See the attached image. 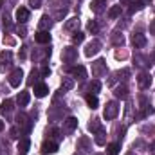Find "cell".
<instances>
[{"label": "cell", "mask_w": 155, "mask_h": 155, "mask_svg": "<svg viewBox=\"0 0 155 155\" xmlns=\"http://www.w3.org/2000/svg\"><path fill=\"white\" fill-rule=\"evenodd\" d=\"M88 88H90V92H94V94H96V92H99V88H101V83H99L97 79H94V81L90 83V87H88Z\"/></svg>", "instance_id": "obj_27"}, {"label": "cell", "mask_w": 155, "mask_h": 155, "mask_svg": "<svg viewBox=\"0 0 155 155\" xmlns=\"http://www.w3.org/2000/svg\"><path fill=\"white\" fill-rule=\"evenodd\" d=\"M96 144H99V146H103V144H105V132H103L101 128L96 132Z\"/></svg>", "instance_id": "obj_25"}, {"label": "cell", "mask_w": 155, "mask_h": 155, "mask_svg": "<svg viewBox=\"0 0 155 155\" xmlns=\"http://www.w3.org/2000/svg\"><path fill=\"white\" fill-rule=\"evenodd\" d=\"M128 155H135V153H128Z\"/></svg>", "instance_id": "obj_40"}, {"label": "cell", "mask_w": 155, "mask_h": 155, "mask_svg": "<svg viewBox=\"0 0 155 155\" xmlns=\"http://www.w3.org/2000/svg\"><path fill=\"white\" fill-rule=\"evenodd\" d=\"M29 146H31V141L29 139H20L18 141V152L20 153H25L29 150Z\"/></svg>", "instance_id": "obj_23"}, {"label": "cell", "mask_w": 155, "mask_h": 155, "mask_svg": "<svg viewBox=\"0 0 155 155\" xmlns=\"http://www.w3.org/2000/svg\"><path fill=\"white\" fill-rule=\"evenodd\" d=\"M83 40H85V35H83V33H79V31H76V33H74V36H72V41H74V43H81Z\"/></svg>", "instance_id": "obj_29"}, {"label": "cell", "mask_w": 155, "mask_h": 155, "mask_svg": "<svg viewBox=\"0 0 155 155\" xmlns=\"http://www.w3.org/2000/svg\"><path fill=\"white\" fill-rule=\"evenodd\" d=\"M137 83H139L141 88H150L152 87V76L146 74V72H143V74H139V78H137Z\"/></svg>", "instance_id": "obj_7"}, {"label": "cell", "mask_w": 155, "mask_h": 155, "mask_svg": "<svg viewBox=\"0 0 155 155\" xmlns=\"http://www.w3.org/2000/svg\"><path fill=\"white\" fill-rule=\"evenodd\" d=\"M132 2H134V0H121V4H119V5H121V7H123V5H130Z\"/></svg>", "instance_id": "obj_35"}, {"label": "cell", "mask_w": 155, "mask_h": 155, "mask_svg": "<svg viewBox=\"0 0 155 155\" xmlns=\"http://www.w3.org/2000/svg\"><path fill=\"white\" fill-rule=\"evenodd\" d=\"M22 155H25V153H22Z\"/></svg>", "instance_id": "obj_41"}, {"label": "cell", "mask_w": 155, "mask_h": 155, "mask_svg": "<svg viewBox=\"0 0 155 155\" xmlns=\"http://www.w3.org/2000/svg\"><path fill=\"white\" fill-rule=\"evenodd\" d=\"M112 41H114L116 45H123V43H124V38H123V35H119V33H116V35L112 36Z\"/></svg>", "instance_id": "obj_30"}, {"label": "cell", "mask_w": 155, "mask_h": 155, "mask_svg": "<svg viewBox=\"0 0 155 155\" xmlns=\"http://www.w3.org/2000/svg\"><path fill=\"white\" fill-rule=\"evenodd\" d=\"M40 4H41V0H29V5H31L33 9H36V7H40Z\"/></svg>", "instance_id": "obj_33"}, {"label": "cell", "mask_w": 155, "mask_h": 155, "mask_svg": "<svg viewBox=\"0 0 155 155\" xmlns=\"http://www.w3.org/2000/svg\"><path fill=\"white\" fill-rule=\"evenodd\" d=\"M5 58H7V60L11 58V52H9V51H7V52H2V60H5Z\"/></svg>", "instance_id": "obj_36"}, {"label": "cell", "mask_w": 155, "mask_h": 155, "mask_svg": "<svg viewBox=\"0 0 155 155\" xmlns=\"http://www.w3.org/2000/svg\"><path fill=\"white\" fill-rule=\"evenodd\" d=\"M72 87H74V81H72L71 78H65V79H63V90H71Z\"/></svg>", "instance_id": "obj_28"}, {"label": "cell", "mask_w": 155, "mask_h": 155, "mask_svg": "<svg viewBox=\"0 0 155 155\" xmlns=\"http://www.w3.org/2000/svg\"><path fill=\"white\" fill-rule=\"evenodd\" d=\"M105 72H107V63H105V60H97V61L92 63V76L99 78V76H103Z\"/></svg>", "instance_id": "obj_3"}, {"label": "cell", "mask_w": 155, "mask_h": 155, "mask_svg": "<svg viewBox=\"0 0 155 155\" xmlns=\"http://www.w3.org/2000/svg\"><path fill=\"white\" fill-rule=\"evenodd\" d=\"M47 94H49V87H47L45 83L35 85V96H36V97H45Z\"/></svg>", "instance_id": "obj_11"}, {"label": "cell", "mask_w": 155, "mask_h": 155, "mask_svg": "<svg viewBox=\"0 0 155 155\" xmlns=\"http://www.w3.org/2000/svg\"><path fill=\"white\" fill-rule=\"evenodd\" d=\"M35 40H36L38 43H49V41H51V35H49V31H38V33L35 35Z\"/></svg>", "instance_id": "obj_13"}, {"label": "cell", "mask_w": 155, "mask_h": 155, "mask_svg": "<svg viewBox=\"0 0 155 155\" xmlns=\"http://www.w3.org/2000/svg\"><path fill=\"white\" fill-rule=\"evenodd\" d=\"M78 27H79V18H78V16L71 18V20L65 24V31H74V29H78Z\"/></svg>", "instance_id": "obj_19"}, {"label": "cell", "mask_w": 155, "mask_h": 155, "mask_svg": "<svg viewBox=\"0 0 155 155\" xmlns=\"http://www.w3.org/2000/svg\"><path fill=\"white\" fill-rule=\"evenodd\" d=\"M121 11H123L121 5H112V7L108 9V18L114 20V18H117V16H121Z\"/></svg>", "instance_id": "obj_18"}, {"label": "cell", "mask_w": 155, "mask_h": 155, "mask_svg": "<svg viewBox=\"0 0 155 155\" xmlns=\"http://www.w3.org/2000/svg\"><path fill=\"white\" fill-rule=\"evenodd\" d=\"M29 99H31L29 92H20V94H18V97H16V103H18V107H27Z\"/></svg>", "instance_id": "obj_15"}, {"label": "cell", "mask_w": 155, "mask_h": 155, "mask_svg": "<svg viewBox=\"0 0 155 155\" xmlns=\"http://www.w3.org/2000/svg\"><path fill=\"white\" fill-rule=\"evenodd\" d=\"M144 7V4H143V0H134L132 4H130V13H135V11H141Z\"/></svg>", "instance_id": "obj_24"}, {"label": "cell", "mask_w": 155, "mask_h": 155, "mask_svg": "<svg viewBox=\"0 0 155 155\" xmlns=\"http://www.w3.org/2000/svg\"><path fill=\"white\" fill-rule=\"evenodd\" d=\"M69 72H71L74 78H78V79H85V78H87V71H85V67H81V65H78V67H71Z\"/></svg>", "instance_id": "obj_10"}, {"label": "cell", "mask_w": 155, "mask_h": 155, "mask_svg": "<svg viewBox=\"0 0 155 155\" xmlns=\"http://www.w3.org/2000/svg\"><path fill=\"white\" fill-rule=\"evenodd\" d=\"M40 74H41V78H47L49 74H51V69H49V67H41V71H40Z\"/></svg>", "instance_id": "obj_32"}, {"label": "cell", "mask_w": 155, "mask_h": 155, "mask_svg": "<svg viewBox=\"0 0 155 155\" xmlns=\"http://www.w3.org/2000/svg\"><path fill=\"white\" fill-rule=\"evenodd\" d=\"M119 152H121V144L119 143H112V144L107 146V155H119Z\"/></svg>", "instance_id": "obj_20"}, {"label": "cell", "mask_w": 155, "mask_h": 155, "mask_svg": "<svg viewBox=\"0 0 155 155\" xmlns=\"http://www.w3.org/2000/svg\"><path fill=\"white\" fill-rule=\"evenodd\" d=\"M99 49H101V41H99V40H92V41L85 47V56L92 58V56H96V54L99 52Z\"/></svg>", "instance_id": "obj_2"}, {"label": "cell", "mask_w": 155, "mask_h": 155, "mask_svg": "<svg viewBox=\"0 0 155 155\" xmlns=\"http://www.w3.org/2000/svg\"><path fill=\"white\" fill-rule=\"evenodd\" d=\"M150 35H155V20H152L150 24Z\"/></svg>", "instance_id": "obj_34"}, {"label": "cell", "mask_w": 155, "mask_h": 155, "mask_svg": "<svg viewBox=\"0 0 155 155\" xmlns=\"http://www.w3.org/2000/svg\"><path fill=\"white\" fill-rule=\"evenodd\" d=\"M153 58H155V51H153Z\"/></svg>", "instance_id": "obj_39"}, {"label": "cell", "mask_w": 155, "mask_h": 155, "mask_svg": "<svg viewBox=\"0 0 155 155\" xmlns=\"http://www.w3.org/2000/svg\"><path fill=\"white\" fill-rule=\"evenodd\" d=\"M0 130H4V123L2 121H0Z\"/></svg>", "instance_id": "obj_38"}, {"label": "cell", "mask_w": 155, "mask_h": 155, "mask_svg": "<svg viewBox=\"0 0 155 155\" xmlns=\"http://www.w3.org/2000/svg\"><path fill=\"white\" fill-rule=\"evenodd\" d=\"M117 114H119V105H117L116 101H108L107 107H105V110H103V117L107 121H112Z\"/></svg>", "instance_id": "obj_1"}, {"label": "cell", "mask_w": 155, "mask_h": 155, "mask_svg": "<svg viewBox=\"0 0 155 155\" xmlns=\"http://www.w3.org/2000/svg\"><path fill=\"white\" fill-rule=\"evenodd\" d=\"M58 152V144L56 143H52V141H45L43 144H41V153L47 155V153H56Z\"/></svg>", "instance_id": "obj_8"}, {"label": "cell", "mask_w": 155, "mask_h": 155, "mask_svg": "<svg viewBox=\"0 0 155 155\" xmlns=\"http://www.w3.org/2000/svg\"><path fill=\"white\" fill-rule=\"evenodd\" d=\"M114 96L116 97H121V99H124L126 96H128V88H126V85H119L114 88Z\"/></svg>", "instance_id": "obj_16"}, {"label": "cell", "mask_w": 155, "mask_h": 155, "mask_svg": "<svg viewBox=\"0 0 155 155\" xmlns=\"http://www.w3.org/2000/svg\"><path fill=\"white\" fill-rule=\"evenodd\" d=\"M132 43L135 47H144L146 45V36L141 35V33H135V35H132Z\"/></svg>", "instance_id": "obj_12"}, {"label": "cell", "mask_w": 155, "mask_h": 155, "mask_svg": "<svg viewBox=\"0 0 155 155\" xmlns=\"http://www.w3.org/2000/svg\"><path fill=\"white\" fill-rule=\"evenodd\" d=\"M11 110H13V101H11V99H5V101L0 105V112H2V114H11Z\"/></svg>", "instance_id": "obj_22"}, {"label": "cell", "mask_w": 155, "mask_h": 155, "mask_svg": "<svg viewBox=\"0 0 155 155\" xmlns=\"http://www.w3.org/2000/svg\"><path fill=\"white\" fill-rule=\"evenodd\" d=\"M90 9H92V13H96V15L103 13V11L107 9V0H92Z\"/></svg>", "instance_id": "obj_6"}, {"label": "cell", "mask_w": 155, "mask_h": 155, "mask_svg": "<svg viewBox=\"0 0 155 155\" xmlns=\"http://www.w3.org/2000/svg\"><path fill=\"white\" fill-rule=\"evenodd\" d=\"M61 58H63V61L72 63V61H76V58H78V51L74 47H65L61 51Z\"/></svg>", "instance_id": "obj_4"}, {"label": "cell", "mask_w": 155, "mask_h": 155, "mask_svg": "<svg viewBox=\"0 0 155 155\" xmlns=\"http://www.w3.org/2000/svg\"><path fill=\"white\" fill-rule=\"evenodd\" d=\"M22 79H24V71L22 69H15L11 72V76H9V85L11 87H20Z\"/></svg>", "instance_id": "obj_5"}, {"label": "cell", "mask_w": 155, "mask_h": 155, "mask_svg": "<svg viewBox=\"0 0 155 155\" xmlns=\"http://www.w3.org/2000/svg\"><path fill=\"white\" fill-rule=\"evenodd\" d=\"M87 105H88L92 110H96V108L99 107V99H97L94 94H88V96H87Z\"/></svg>", "instance_id": "obj_17"}, {"label": "cell", "mask_w": 155, "mask_h": 155, "mask_svg": "<svg viewBox=\"0 0 155 155\" xmlns=\"http://www.w3.org/2000/svg\"><path fill=\"white\" fill-rule=\"evenodd\" d=\"M63 128H65V132H72V130H76L78 128V119L76 117H69V119L63 123Z\"/></svg>", "instance_id": "obj_14"}, {"label": "cell", "mask_w": 155, "mask_h": 155, "mask_svg": "<svg viewBox=\"0 0 155 155\" xmlns=\"http://www.w3.org/2000/svg\"><path fill=\"white\" fill-rule=\"evenodd\" d=\"M99 128H101V123L97 119H92V123H88V130L90 132H97Z\"/></svg>", "instance_id": "obj_26"}, {"label": "cell", "mask_w": 155, "mask_h": 155, "mask_svg": "<svg viewBox=\"0 0 155 155\" xmlns=\"http://www.w3.org/2000/svg\"><path fill=\"white\" fill-rule=\"evenodd\" d=\"M87 27H88V31H90V33H97V24H96L94 20H90Z\"/></svg>", "instance_id": "obj_31"}, {"label": "cell", "mask_w": 155, "mask_h": 155, "mask_svg": "<svg viewBox=\"0 0 155 155\" xmlns=\"http://www.w3.org/2000/svg\"><path fill=\"white\" fill-rule=\"evenodd\" d=\"M150 152L155 155V143H152V144H150Z\"/></svg>", "instance_id": "obj_37"}, {"label": "cell", "mask_w": 155, "mask_h": 155, "mask_svg": "<svg viewBox=\"0 0 155 155\" xmlns=\"http://www.w3.org/2000/svg\"><path fill=\"white\" fill-rule=\"evenodd\" d=\"M51 24H52V22H51L49 16H41V18H40V31H49V29H51Z\"/></svg>", "instance_id": "obj_21"}, {"label": "cell", "mask_w": 155, "mask_h": 155, "mask_svg": "<svg viewBox=\"0 0 155 155\" xmlns=\"http://www.w3.org/2000/svg\"><path fill=\"white\" fill-rule=\"evenodd\" d=\"M27 20H29V9L18 7V9H16V22H18V24H25Z\"/></svg>", "instance_id": "obj_9"}]
</instances>
